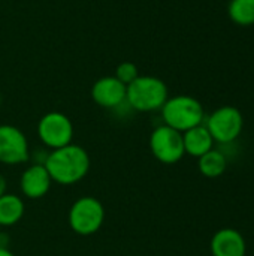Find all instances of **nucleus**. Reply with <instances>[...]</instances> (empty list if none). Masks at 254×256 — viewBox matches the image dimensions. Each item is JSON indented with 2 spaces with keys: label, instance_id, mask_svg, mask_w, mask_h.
<instances>
[{
  "label": "nucleus",
  "instance_id": "3",
  "mask_svg": "<svg viewBox=\"0 0 254 256\" xmlns=\"http://www.w3.org/2000/svg\"><path fill=\"white\" fill-rule=\"evenodd\" d=\"M160 111L165 124L181 134L205 122V111L202 104L189 94L168 98Z\"/></svg>",
  "mask_w": 254,
  "mask_h": 256
},
{
  "label": "nucleus",
  "instance_id": "15",
  "mask_svg": "<svg viewBox=\"0 0 254 256\" xmlns=\"http://www.w3.org/2000/svg\"><path fill=\"white\" fill-rule=\"evenodd\" d=\"M228 14L238 26H254V0H231Z\"/></svg>",
  "mask_w": 254,
  "mask_h": 256
},
{
  "label": "nucleus",
  "instance_id": "7",
  "mask_svg": "<svg viewBox=\"0 0 254 256\" xmlns=\"http://www.w3.org/2000/svg\"><path fill=\"white\" fill-rule=\"evenodd\" d=\"M37 135L46 147L52 150L61 148L72 144L73 124L63 112L52 111L40 118L37 124Z\"/></svg>",
  "mask_w": 254,
  "mask_h": 256
},
{
  "label": "nucleus",
  "instance_id": "9",
  "mask_svg": "<svg viewBox=\"0 0 254 256\" xmlns=\"http://www.w3.org/2000/svg\"><path fill=\"white\" fill-rule=\"evenodd\" d=\"M126 88L127 86L115 76H103L93 84L91 98L99 106L117 108L126 100Z\"/></svg>",
  "mask_w": 254,
  "mask_h": 256
},
{
  "label": "nucleus",
  "instance_id": "11",
  "mask_svg": "<svg viewBox=\"0 0 254 256\" xmlns=\"http://www.w3.org/2000/svg\"><path fill=\"white\" fill-rule=\"evenodd\" d=\"M51 177L43 164L31 165L21 176V192L30 200H39L45 196L51 188Z\"/></svg>",
  "mask_w": 254,
  "mask_h": 256
},
{
  "label": "nucleus",
  "instance_id": "14",
  "mask_svg": "<svg viewBox=\"0 0 254 256\" xmlns=\"http://www.w3.org/2000/svg\"><path fill=\"white\" fill-rule=\"evenodd\" d=\"M24 214V202L19 196L4 194L0 196V226H12L21 220Z\"/></svg>",
  "mask_w": 254,
  "mask_h": 256
},
{
  "label": "nucleus",
  "instance_id": "2",
  "mask_svg": "<svg viewBox=\"0 0 254 256\" xmlns=\"http://www.w3.org/2000/svg\"><path fill=\"white\" fill-rule=\"evenodd\" d=\"M169 98L166 84L151 75H139L135 81L127 84L126 100L129 105L141 112H151L162 110Z\"/></svg>",
  "mask_w": 254,
  "mask_h": 256
},
{
  "label": "nucleus",
  "instance_id": "4",
  "mask_svg": "<svg viewBox=\"0 0 254 256\" xmlns=\"http://www.w3.org/2000/svg\"><path fill=\"white\" fill-rule=\"evenodd\" d=\"M204 124L210 130L214 142L226 146L235 142L240 138L244 129V117L238 108L232 105H225L214 110L207 117Z\"/></svg>",
  "mask_w": 254,
  "mask_h": 256
},
{
  "label": "nucleus",
  "instance_id": "1",
  "mask_svg": "<svg viewBox=\"0 0 254 256\" xmlns=\"http://www.w3.org/2000/svg\"><path fill=\"white\" fill-rule=\"evenodd\" d=\"M43 166L52 182L67 186L81 182L87 176L90 170V158L81 146L69 144L52 150L46 156Z\"/></svg>",
  "mask_w": 254,
  "mask_h": 256
},
{
  "label": "nucleus",
  "instance_id": "10",
  "mask_svg": "<svg viewBox=\"0 0 254 256\" xmlns=\"http://www.w3.org/2000/svg\"><path fill=\"white\" fill-rule=\"evenodd\" d=\"M210 249L213 256H246L247 243L238 230L222 228L213 236Z\"/></svg>",
  "mask_w": 254,
  "mask_h": 256
},
{
  "label": "nucleus",
  "instance_id": "5",
  "mask_svg": "<svg viewBox=\"0 0 254 256\" xmlns=\"http://www.w3.org/2000/svg\"><path fill=\"white\" fill-rule=\"evenodd\" d=\"M105 220V210L100 201L93 196H82L73 202L69 212V225L79 236L96 234Z\"/></svg>",
  "mask_w": 254,
  "mask_h": 256
},
{
  "label": "nucleus",
  "instance_id": "13",
  "mask_svg": "<svg viewBox=\"0 0 254 256\" xmlns=\"http://www.w3.org/2000/svg\"><path fill=\"white\" fill-rule=\"evenodd\" d=\"M198 168L207 178H217L225 174L228 168V158L222 150L213 148L208 153L198 158Z\"/></svg>",
  "mask_w": 254,
  "mask_h": 256
},
{
  "label": "nucleus",
  "instance_id": "16",
  "mask_svg": "<svg viewBox=\"0 0 254 256\" xmlns=\"http://www.w3.org/2000/svg\"><path fill=\"white\" fill-rule=\"evenodd\" d=\"M118 81H121L123 84H130L132 81H135L139 76L138 68L136 64H133L132 62H123L117 66L115 69V75H114Z\"/></svg>",
  "mask_w": 254,
  "mask_h": 256
},
{
  "label": "nucleus",
  "instance_id": "8",
  "mask_svg": "<svg viewBox=\"0 0 254 256\" xmlns=\"http://www.w3.org/2000/svg\"><path fill=\"white\" fill-rule=\"evenodd\" d=\"M28 160V142L25 135L15 126H0V162L18 165Z\"/></svg>",
  "mask_w": 254,
  "mask_h": 256
},
{
  "label": "nucleus",
  "instance_id": "12",
  "mask_svg": "<svg viewBox=\"0 0 254 256\" xmlns=\"http://www.w3.org/2000/svg\"><path fill=\"white\" fill-rule=\"evenodd\" d=\"M183 144L184 152L193 158H201L214 148V140L204 123L183 132Z\"/></svg>",
  "mask_w": 254,
  "mask_h": 256
},
{
  "label": "nucleus",
  "instance_id": "19",
  "mask_svg": "<svg viewBox=\"0 0 254 256\" xmlns=\"http://www.w3.org/2000/svg\"><path fill=\"white\" fill-rule=\"evenodd\" d=\"M0 100H1V98H0Z\"/></svg>",
  "mask_w": 254,
  "mask_h": 256
},
{
  "label": "nucleus",
  "instance_id": "17",
  "mask_svg": "<svg viewBox=\"0 0 254 256\" xmlns=\"http://www.w3.org/2000/svg\"><path fill=\"white\" fill-rule=\"evenodd\" d=\"M6 194V180L4 177L0 174V196H3Z\"/></svg>",
  "mask_w": 254,
  "mask_h": 256
},
{
  "label": "nucleus",
  "instance_id": "6",
  "mask_svg": "<svg viewBox=\"0 0 254 256\" xmlns=\"http://www.w3.org/2000/svg\"><path fill=\"white\" fill-rule=\"evenodd\" d=\"M150 148L157 160L166 165H174L186 154L183 134L166 126H157L150 136Z\"/></svg>",
  "mask_w": 254,
  "mask_h": 256
},
{
  "label": "nucleus",
  "instance_id": "18",
  "mask_svg": "<svg viewBox=\"0 0 254 256\" xmlns=\"http://www.w3.org/2000/svg\"><path fill=\"white\" fill-rule=\"evenodd\" d=\"M0 256H13V254L9 252L6 248H0Z\"/></svg>",
  "mask_w": 254,
  "mask_h": 256
}]
</instances>
